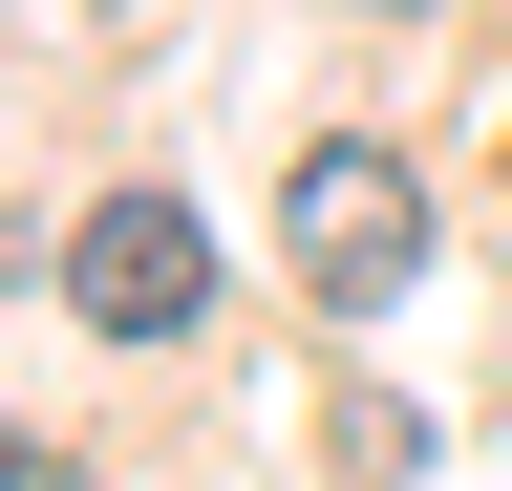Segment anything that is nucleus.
I'll list each match as a JSON object with an SVG mask.
<instances>
[{
  "label": "nucleus",
  "instance_id": "f03ea898",
  "mask_svg": "<svg viewBox=\"0 0 512 491\" xmlns=\"http://www.w3.org/2000/svg\"><path fill=\"white\" fill-rule=\"evenodd\" d=\"M64 299H86L107 342H171L192 299H214V235H192L171 193H107V214H86V257H64Z\"/></svg>",
  "mask_w": 512,
  "mask_h": 491
},
{
  "label": "nucleus",
  "instance_id": "f257e3e1",
  "mask_svg": "<svg viewBox=\"0 0 512 491\" xmlns=\"http://www.w3.org/2000/svg\"><path fill=\"white\" fill-rule=\"evenodd\" d=\"M278 257L342 299V321H384V299L427 278V171H406V150H363V129H320V150L278 171Z\"/></svg>",
  "mask_w": 512,
  "mask_h": 491
},
{
  "label": "nucleus",
  "instance_id": "7ed1b4c3",
  "mask_svg": "<svg viewBox=\"0 0 512 491\" xmlns=\"http://www.w3.org/2000/svg\"><path fill=\"white\" fill-rule=\"evenodd\" d=\"M0 491H86V470H0Z\"/></svg>",
  "mask_w": 512,
  "mask_h": 491
}]
</instances>
